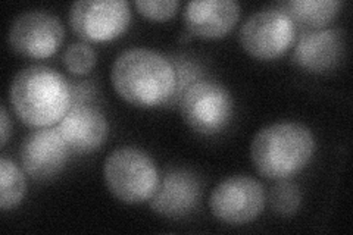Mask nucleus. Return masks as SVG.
Instances as JSON below:
<instances>
[{"label": "nucleus", "instance_id": "1", "mask_svg": "<svg viewBox=\"0 0 353 235\" xmlns=\"http://www.w3.org/2000/svg\"><path fill=\"white\" fill-rule=\"evenodd\" d=\"M175 68L170 59L149 49H128L115 59L110 81L125 102L139 108L167 105L175 90Z\"/></svg>", "mask_w": 353, "mask_h": 235}, {"label": "nucleus", "instance_id": "2", "mask_svg": "<svg viewBox=\"0 0 353 235\" xmlns=\"http://www.w3.org/2000/svg\"><path fill=\"white\" fill-rule=\"evenodd\" d=\"M17 116L28 127L44 128L59 122L71 108L65 78L49 66L34 65L19 71L9 88Z\"/></svg>", "mask_w": 353, "mask_h": 235}, {"label": "nucleus", "instance_id": "3", "mask_svg": "<svg viewBox=\"0 0 353 235\" xmlns=\"http://www.w3.org/2000/svg\"><path fill=\"white\" fill-rule=\"evenodd\" d=\"M314 152L312 132L299 122H279L265 127L256 132L250 145L256 171L271 180H284L302 171Z\"/></svg>", "mask_w": 353, "mask_h": 235}, {"label": "nucleus", "instance_id": "4", "mask_svg": "<svg viewBox=\"0 0 353 235\" xmlns=\"http://www.w3.org/2000/svg\"><path fill=\"white\" fill-rule=\"evenodd\" d=\"M103 176L109 192L128 205L150 200L159 185L157 165L148 153L136 147H121L110 153L103 165Z\"/></svg>", "mask_w": 353, "mask_h": 235}, {"label": "nucleus", "instance_id": "5", "mask_svg": "<svg viewBox=\"0 0 353 235\" xmlns=\"http://www.w3.org/2000/svg\"><path fill=\"white\" fill-rule=\"evenodd\" d=\"M180 110L183 121L193 131L203 136H214L230 124L234 103L224 85L199 80L183 94Z\"/></svg>", "mask_w": 353, "mask_h": 235}, {"label": "nucleus", "instance_id": "6", "mask_svg": "<svg viewBox=\"0 0 353 235\" xmlns=\"http://www.w3.org/2000/svg\"><path fill=\"white\" fill-rule=\"evenodd\" d=\"M296 25L283 9L268 8L250 15L240 28V43L253 58L275 59L294 40Z\"/></svg>", "mask_w": 353, "mask_h": 235}, {"label": "nucleus", "instance_id": "7", "mask_svg": "<svg viewBox=\"0 0 353 235\" xmlns=\"http://www.w3.org/2000/svg\"><path fill=\"white\" fill-rule=\"evenodd\" d=\"M131 21L125 0H79L71 6L70 22L77 36L87 41H108L123 34Z\"/></svg>", "mask_w": 353, "mask_h": 235}, {"label": "nucleus", "instance_id": "8", "mask_svg": "<svg viewBox=\"0 0 353 235\" xmlns=\"http://www.w3.org/2000/svg\"><path fill=\"white\" fill-rule=\"evenodd\" d=\"M65 28L61 19L46 10H28L9 28V44L17 53L32 59L49 58L61 48Z\"/></svg>", "mask_w": 353, "mask_h": 235}, {"label": "nucleus", "instance_id": "9", "mask_svg": "<svg viewBox=\"0 0 353 235\" xmlns=\"http://www.w3.org/2000/svg\"><path fill=\"white\" fill-rule=\"evenodd\" d=\"M265 206L262 184L246 175L230 176L219 183L209 198L212 214L225 223L243 225L258 218Z\"/></svg>", "mask_w": 353, "mask_h": 235}, {"label": "nucleus", "instance_id": "10", "mask_svg": "<svg viewBox=\"0 0 353 235\" xmlns=\"http://www.w3.org/2000/svg\"><path fill=\"white\" fill-rule=\"evenodd\" d=\"M68 152V144L65 143L58 128L44 127L32 131L22 141L19 159L30 176L46 181L63 170Z\"/></svg>", "mask_w": 353, "mask_h": 235}, {"label": "nucleus", "instance_id": "11", "mask_svg": "<svg viewBox=\"0 0 353 235\" xmlns=\"http://www.w3.org/2000/svg\"><path fill=\"white\" fill-rule=\"evenodd\" d=\"M345 53V32L339 28L307 31L297 41L293 62L309 72L336 68Z\"/></svg>", "mask_w": 353, "mask_h": 235}, {"label": "nucleus", "instance_id": "12", "mask_svg": "<svg viewBox=\"0 0 353 235\" xmlns=\"http://www.w3.org/2000/svg\"><path fill=\"white\" fill-rule=\"evenodd\" d=\"M201 198V184L185 170H171L150 198V207L165 218L189 215Z\"/></svg>", "mask_w": 353, "mask_h": 235}, {"label": "nucleus", "instance_id": "13", "mask_svg": "<svg viewBox=\"0 0 353 235\" xmlns=\"http://www.w3.org/2000/svg\"><path fill=\"white\" fill-rule=\"evenodd\" d=\"M240 17L234 0H193L184 8V24L192 34L218 39L233 30Z\"/></svg>", "mask_w": 353, "mask_h": 235}, {"label": "nucleus", "instance_id": "14", "mask_svg": "<svg viewBox=\"0 0 353 235\" xmlns=\"http://www.w3.org/2000/svg\"><path fill=\"white\" fill-rule=\"evenodd\" d=\"M58 131L70 150L87 153L103 144L109 125L97 109L87 105H72L59 121Z\"/></svg>", "mask_w": 353, "mask_h": 235}, {"label": "nucleus", "instance_id": "15", "mask_svg": "<svg viewBox=\"0 0 353 235\" xmlns=\"http://www.w3.org/2000/svg\"><path fill=\"white\" fill-rule=\"evenodd\" d=\"M339 0H290L281 9L296 24L307 30H319L330 24L339 14Z\"/></svg>", "mask_w": 353, "mask_h": 235}, {"label": "nucleus", "instance_id": "16", "mask_svg": "<svg viewBox=\"0 0 353 235\" xmlns=\"http://www.w3.org/2000/svg\"><path fill=\"white\" fill-rule=\"evenodd\" d=\"M27 192L26 176L19 167L6 158L0 159V207H17Z\"/></svg>", "mask_w": 353, "mask_h": 235}, {"label": "nucleus", "instance_id": "17", "mask_svg": "<svg viewBox=\"0 0 353 235\" xmlns=\"http://www.w3.org/2000/svg\"><path fill=\"white\" fill-rule=\"evenodd\" d=\"M302 194L294 183L281 180L275 184L271 192V206L280 216H292L301 206Z\"/></svg>", "mask_w": 353, "mask_h": 235}, {"label": "nucleus", "instance_id": "18", "mask_svg": "<svg viewBox=\"0 0 353 235\" xmlns=\"http://www.w3.org/2000/svg\"><path fill=\"white\" fill-rule=\"evenodd\" d=\"M174 68H175V90L172 97L168 100V106H175V105H180V100L183 97V94L187 92V88L190 85H193L196 81L201 80L202 76V71L199 66L189 61V59H181L179 58L174 61Z\"/></svg>", "mask_w": 353, "mask_h": 235}, {"label": "nucleus", "instance_id": "19", "mask_svg": "<svg viewBox=\"0 0 353 235\" xmlns=\"http://www.w3.org/2000/svg\"><path fill=\"white\" fill-rule=\"evenodd\" d=\"M62 61L70 72L83 75L92 71L96 63V53L85 43H74L63 52Z\"/></svg>", "mask_w": 353, "mask_h": 235}, {"label": "nucleus", "instance_id": "20", "mask_svg": "<svg viewBox=\"0 0 353 235\" xmlns=\"http://www.w3.org/2000/svg\"><path fill=\"white\" fill-rule=\"evenodd\" d=\"M136 8L141 15L154 21H167L179 10V0H136Z\"/></svg>", "mask_w": 353, "mask_h": 235}, {"label": "nucleus", "instance_id": "21", "mask_svg": "<svg viewBox=\"0 0 353 235\" xmlns=\"http://www.w3.org/2000/svg\"><path fill=\"white\" fill-rule=\"evenodd\" d=\"M70 92H71V105H84V102H88L93 97V87L85 83L80 84H71L70 85Z\"/></svg>", "mask_w": 353, "mask_h": 235}, {"label": "nucleus", "instance_id": "22", "mask_svg": "<svg viewBox=\"0 0 353 235\" xmlns=\"http://www.w3.org/2000/svg\"><path fill=\"white\" fill-rule=\"evenodd\" d=\"M10 130H12V127H10V121H9V115H8V110L5 106H2V127H0V132H2V140H0V145L6 144L8 141V137H9V132Z\"/></svg>", "mask_w": 353, "mask_h": 235}]
</instances>
